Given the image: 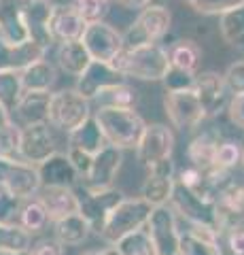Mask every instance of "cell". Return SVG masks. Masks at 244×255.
<instances>
[{"instance_id": "19", "label": "cell", "mask_w": 244, "mask_h": 255, "mask_svg": "<svg viewBox=\"0 0 244 255\" xmlns=\"http://www.w3.org/2000/svg\"><path fill=\"white\" fill-rule=\"evenodd\" d=\"M38 177H41V187H68L75 189L79 183V172L75 166L70 164L66 153H53L49 159H45L43 164L36 166Z\"/></svg>"}, {"instance_id": "18", "label": "cell", "mask_w": 244, "mask_h": 255, "mask_svg": "<svg viewBox=\"0 0 244 255\" xmlns=\"http://www.w3.org/2000/svg\"><path fill=\"white\" fill-rule=\"evenodd\" d=\"M53 4L49 0H28L26 9H23V23L28 30V41L36 43L47 51L53 45V36L49 30Z\"/></svg>"}, {"instance_id": "14", "label": "cell", "mask_w": 244, "mask_h": 255, "mask_svg": "<svg viewBox=\"0 0 244 255\" xmlns=\"http://www.w3.org/2000/svg\"><path fill=\"white\" fill-rule=\"evenodd\" d=\"M121 164H123V151L113 145H104L91 157V166L87 174L83 177V187L91 191L113 187L117 174L121 170Z\"/></svg>"}, {"instance_id": "45", "label": "cell", "mask_w": 244, "mask_h": 255, "mask_svg": "<svg viewBox=\"0 0 244 255\" xmlns=\"http://www.w3.org/2000/svg\"><path fill=\"white\" fill-rule=\"evenodd\" d=\"M30 255H64V247L56 238H47L30 247Z\"/></svg>"}, {"instance_id": "41", "label": "cell", "mask_w": 244, "mask_h": 255, "mask_svg": "<svg viewBox=\"0 0 244 255\" xmlns=\"http://www.w3.org/2000/svg\"><path fill=\"white\" fill-rule=\"evenodd\" d=\"M162 81H163V85H166V92L193 90L195 87V75L183 73V70H176V68H170Z\"/></svg>"}, {"instance_id": "27", "label": "cell", "mask_w": 244, "mask_h": 255, "mask_svg": "<svg viewBox=\"0 0 244 255\" xmlns=\"http://www.w3.org/2000/svg\"><path fill=\"white\" fill-rule=\"evenodd\" d=\"M104 145H106V140L102 136V130L98 122L93 119V115L83 126H79L77 130L68 132V149L83 151L87 155H96Z\"/></svg>"}, {"instance_id": "2", "label": "cell", "mask_w": 244, "mask_h": 255, "mask_svg": "<svg viewBox=\"0 0 244 255\" xmlns=\"http://www.w3.org/2000/svg\"><path fill=\"white\" fill-rule=\"evenodd\" d=\"M113 66L125 79H140V81H162L170 70L168 49L160 43L136 47V49H123L115 58Z\"/></svg>"}, {"instance_id": "17", "label": "cell", "mask_w": 244, "mask_h": 255, "mask_svg": "<svg viewBox=\"0 0 244 255\" xmlns=\"http://www.w3.org/2000/svg\"><path fill=\"white\" fill-rule=\"evenodd\" d=\"M195 96H198L200 105L204 109L206 117H217L223 111H227L230 105V92L225 87L223 75L215 70H206L202 75H195Z\"/></svg>"}, {"instance_id": "53", "label": "cell", "mask_w": 244, "mask_h": 255, "mask_svg": "<svg viewBox=\"0 0 244 255\" xmlns=\"http://www.w3.org/2000/svg\"><path fill=\"white\" fill-rule=\"evenodd\" d=\"M106 2H111V0H106Z\"/></svg>"}, {"instance_id": "36", "label": "cell", "mask_w": 244, "mask_h": 255, "mask_svg": "<svg viewBox=\"0 0 244 255\" xmlns=\"http://www.w3.org/2000/svg\"><path fill=\"white\" fill-rule=\"evenodd\" d=\"M23 94L19 73H0V105L6 111H13Z\"/></svg>"}, {"instance_id": "50", "label": "cell", "mask_w": 244, "mask_h": 255, "mask_svg": "<svg viewBox=\"0 0 244 255\" xmlns=\"http://www.w3.org/2000/svg\"><path fill=\"white\" fill-rule=\"evenodd\" d=\"M0 255H30V251H0Z\"/></svg>"}, {"instance_id": "10", "label": "cell", "mask_w": 244, "mask_h": 255, "mask_svg": "<svg viewBox=\"0 0 244 255\" xmlns=\"http://www.w3.org/2000/svg\"><path fill=\"white\" fill-rule=\"evenodd\" d=\"M83 47L87 49L89 58L93 62H104V64H113L115 58L123 51V36L121 32L113 28L106 21H98V23H89L83 32L81 38Z\"/></svg>"}, {"instance_id": "23", "label": "cell", "mask_w": 244, "mask_h": 255, "mask_svg": "<svg viewBox=\"0 0 244 255\" xmlns=\"http://www.w3.org/2000/svg\"><path fill=\"white\" fill-rule=\"evenodd\" d=\"M178 255H223L221 236L212 228L189 226V230L180 232Z\"/></svg>"}, {"instance_id": "7", "label": "cell", "mask_w": 244, "mask_h": 255, "mask_svg": "<svg viewBox=\"0 0 244 255\" xmlns=\"http://www.w3.org/2000/svg\"><path fill=\"white\" fill-rule=\"evenodd\" d=\"M77 198H79V215L87 221V226L93 234H100L108 219V215L123 200L125 194L115 187L98 189V191L81 187L77 191Z\"/></svg>"}, {"instance_id": "43", "label": "cell", "mask_w": 244, "mask_h": 255, "mask_svg": "<svg viewBox=\"0 0 244 255\" xmlns=\"http://www.w3.org/2000/svg\"><path fill=\"white\" fill-rule=\"evenodd\" d=\"M223 238H225V249L230 251V255H244V226L227 230Z\"/></svg>"}, {"instance_id": "5", "label": "cell", "mask_w": 244, "mask_h": 255, "mask_svg": "<svg viewBox=\"0 0 244 255\" xmlns=\"http://www.w3.org/2000/svg\"><path fill=\"white\" fill-rule=\"evenodd\" d=\"M0 191L15 200H28L41 191V177L36 166L17 157H0Z\"/></svg>"}, {"instance_id": "37", "label": "cell", "mask_w": 244, "mask_h": 255, "mask_svg": "<svg viewBox=\"0 0 244 255\" xmlns=\"http://www.w3.org/2000/svg\"><path fill=\"white\" fill-rule=\"evenodd\" d=\"M242 155H244L242 145H238L236 140H221L215 155V168L232 172L234 168L242 166Z\"/></svg>"}, {"instance_id": "26", "label": "cell", "mask_w": 244, "mask_h": 255, "mask_svg": "<svg viewBox=\"0 0 244 255\" xmlns=\"http://www.w3.org/2000/svg\"><path fill=\"white\" fill-rule=\"evenodd\" d=\"M217 132H202L195 138H191L187 147V159L191 168H198L202 172H208L215 168V155L219 147Z\"/></svg>"}, {"instance_id": "42", "label": "cell", "mask_w": 244, "mask_h": 255, "mask_svg": "<svg viewBox=\"0 0 244 255\" xmlns=\"http://www.w3.org/2000/svg\"><path fill=\"white\" fill-rule=\"evenodd\" d=\"M223 81H225L227 92H230L232 96L244 94V60L242 62H234L232 66L225 70Z\"/></svg>"}, {"instance_id": "1", "label": "cell", "mask_w": 244, "mask_h": 255, "mask_svg": "<svg viewBox=\"0 0 244 255\" xmlns=\"http://www.w3.org/2000/svg\"><path fill=\"white\" fill-rule=\"evenodd\" d=\"M93 119L98 122L106 145H113L121 151L123 149L136 151L147 128V122L134 109L98 107L93 111Z\"/></svg>"}, {"instance_id": "16", "label": "cell", "mask_w": 244, "mask_h": 255, "mask_svg": "<svg viewBox=\"0 0 244 255\" xmlns=\"http://www.w3.org/2000/svg\"><path fill=\"white\" fill-rule=\"evenodd\" d=\"M125 83V77L117 70L113 64H104V62H93L81 77H77V87L75 90L83 96L85 100H96L100 94H104L106 90H111L115 85Z\"/></svg>"}, {"instance_id": "35", "label": "cell", "mask_w": 244, "mask_h": 255, "mask_svg": "<svg viewBox=\"0 0 244 255\" xmlns=\"http://www.w3.org/2000/svg\"><path fill=\"white\" fill-rule=\"evenodd\" d=\"M119 255H157L155 253V247L151 243V238H149L147 230H138V232H134L130 236L121 238L117 245H113Z\"/></svg>"}, {"instance_id": "8", "label": "cell", "mask_w": 244, "mask_h": 255, "mask_svg": "<svg viewBox=\"0 0 244 255\" xmlns=\"http://www.w3.org/2000/svg\"><path fill=\"white\" fill-rule=\"evenodd\" d=\"M145 230L149 238H151L157 255H178V245H180L178 215L170 204L155 206Z\"/></svg>"}, {"instance_id": "11", "label": "cell", "mask_w": 244, "mask_h": 255, "mask_svg": "<svg viewBox=\"0 0 244 255\" xmlns=\"http://www.w3.org/2000/svg\"><path fill=\"white\" fill-rule=\"evenodd\" d=\"M53 153H58V145H56V136H53V130L49 124L23 126L19 130L17 159L38 166L45 159H49Z\"/></svg>"}, {"instance_id": "44", "label": "cell", "mask_w": 244, "mask_h": 255, "mask_svg": "<svg viewBox=\"0 0 244 255\" xmlns=\"http://www.w3.org/2000/svg\"><path fill=\"white\" fill-rule=\"evenodd\" d=\"M17 209H19V200L0 191V223H15Z\"/></svg>"}, {"instance_id": "25", "label": "cell", "mask_w": 244, "mask_h": 255, "mask_svg": "<svg viewBox=\"0 0 244 255\" xmlns=\"http://www.w3.org/2000/svg\"><path fill=\"white\" fill-rule=\"evenodd\" d=\"M51 92H23L15 107V115L23 126L49 124Z\"/></svg>"}, {"instance_id": "22", "label": "cell", "mask_w": 244, "mask_h": 255, "mask_svg": "<svg viewBox=\"0 0 244 255\" xmlns=\"http://www.w3.org/2000/svg\"><path fill=\"white\" fill-rule=\"evenodd\" d=\"M45 58V49L32 41L21 45H9L0 41V73H21L30 64Z\"/></svg>"}, {"instance_id": "31", "label": "cell", "mask_w": 244, "mask_h": 255, "mask_svg": "<svg viewBox=\"0 0 244 255\" xmlns=\"http://www.w3.org/2000/svg\"><path fill=\"white\" fill-rule=\"evenodd\" d=\"M200 60H202V49L191 38H180V41H176L168 49L170 68L183 70V73L195 75V70L200 66Z\"/></svg>"}, {"instance_id": "49", "label": "cell", "mask_w": 244, "mask_h": 255, "mask_svg": "<svg viewBox=\"0 0 244 255\" xmlns=\"http://www.w3.org/2000/svg\"><path fill=\"white\" fill-rule=\"evenodd\" d=\"M81 255H119V251H117L113 245H108V247H100V249H89V251H83Z\"/></svg>"}, {"instance_id": "39", "label": "cell", "mask_w": 244, "mask_h": 255, "mask_svg": "<svg viewBox=\"0 0 244 255\" xmlns=\"http://www.w3.org/2000/svg\"><path fill=\"white\" fill-rule=\"evenodd\" d=\"M108 4L111 2H106V0H73L70 6L85 21V26H89V23L104 21V17L108 15Z\"/></svg>"}, {"instance_id": "9", "label": "cell", "mask_w": 244, "mask_h": 255, "mask_svg": "<svg viewBox=\"0 0 244 255\" xmlns=\"http://www.w3.org/2000/svg\"><path fill=\"white\" fill-rule=\"evenodd\" d=\"M170 206L176 215H180L189 226L195 228H212L217 232V215H215V202H208L193 194L191 189L183 187L180 183H174V191L170 198ZM219 234V232H217Z\"/></svg>"}, {"instance_id": "38", "label": "cell", "mask_w": 244, "mask_h": 255, "mask_svg": "<svg viewBox=\"0 0 244 255\" xmlns=\"http://www.w3.org/2000/svg\"><path fill=\"white\" fill-rule=\"evenodd\" d=\"M96 100L100 102V107L134 109V105H136V92L128 83H121V85H115L111 90H106L104 94H100Z\"/></svg>"}, {"instance_id": "15", "label": "cell", "mask_w": 244, "mask_h": 255, "mask_svg": "<svg viewBox=\"0 0 244 255\" xmlns=\"http://www.w3.org/2000/svg\"><path fill=\"white\" fill-rule=\"evenodd\" d=\"M174 183H176V166L172 162V157L163 159V162L155 164L153 168H149L143 189H140V198L147 200L153 209L155 206H166L170 204Z\"/></svg>"}, {"instance_id": "48", "label": "cell", "mask_w": 244, "mask_h": 255, "mask_svg": "<svg viewBox=\"0 0 244 255\" xmlns=\"http://www.w3.org/2000/svg\"><path fill=\"white\" fill-rule=\"evenodd\" d=\"M117 2H119L121 6H125V9H147V6H151L153 4V0H117Z\"/></svg>"}, {"instance_id": "51", "label": "cell", "mask_w": 244, "mask_h": 255, "mask_svg": "<svg viewBox=\"0 0 244 255\" xmlns=\"http://www.w3.org/2000/svg\"><path fill=\"white\" fill-rule=\"evenodd\" d=\"M153 4H160V2H157V0H153Z\"/></svg>"}, {"instance_id": "13", "label": "cell", "mask_w": 244, "mask_h": 255, "mask_svg": "<svg viewBox=\"0 0 244 255\" xmlns=\"http://www.w3.org/2000/svg\"><path fill=\"white\" fill-rule=\"evenodd\" d=\"M172 151H174V132L163 124H151L145 128V134L136 147V159L149 170L163 159H170Z\"/></svg>"}, {"instance_id": "12", "label": "cell", "mask_w": 244, "mask_h": 255, "mask_svg": "<svg viewBox=\"0 0 244 255\" xmlns=\"http://www.w3.org/2000/svg\"><path fill=\"white\" fill-rule=\"evenodd\" d=\"M163 109H166L170 124L178 130H193L206 119V113H204L198 96H195V90L166 92Z\"/></svg>"}, {"instance_id": "28", "label": "cell", "mask_w": 244, "mask_h": 255, "mask_svg": "<svg viewBox=\"0 0 244 255\" xmlns=\"http://www.w3.org/2000/svg\"><path fill=\"white\" fill-rule=\"evenodd\" d=\"M91 230L81 215H70V217L53 221V238L62 247H79L89 238Z\"/></svg>"}, {"instance_id": "46", "label": "cell", "mask_w": 244, "mask_h": 255, "mask_svg": "<svg viewBox=\"0 0 244 255\" xmlns=\"http://www.w3.org/2000/svg\"><path fill=\"white\" fill-rule=\"evenodd\" d=\"M227 113H230L232 124H236L238 128H242V130H244V94L232 96L230 105H227Z\"/></svg>"}, {"instance_id": "20", "label": "cell", "mask_w": 244, "mask_h": 255, "mask_svg": "<svg viewBox=\"0 0 244 255\" xmlns=\"http://www.w3.org/2000/svg\"><path fill=\"white\" fill-rule=\"evenodd\" d=\"M28 0H0V41L21 45L28 41L23 9Z\"/></svg>"}, {"instance_id": "4", "label": "cell", "mask_w": 244, "mask_h": 255, "mask_svg": "<svg viewBox=\"0 0 244 255\" xmlns=\"http://www.w3.org/2000/svg\"><path fill=\"white\" fill-rule=\"evenodd\" d=\"M172 15L163 4H151L140 11L136 21L125 30L123 36V49H136V47L155 45L160 38H163L170 30Z\"/></svg>"}, {"instance_id": "6", "label": "cell", "mask_w": 244, "mask_h": 255, "mask_svg": "<svg viewBox=\"0 0 244 255\" xmlns=\"http://www.w3.org/2000/svg\"><path fill=\"white\" fill-rule=\"evenodd\" d=\"M89 100H85L77 90H60L51 94L49 126L60 128L62 132H73L91 117Z\"/></svg>"}, {"instance_id": "29", "label": "cell", "mask_w": 244, "mask_h": 255, "mask_svg": "<svg viewBox=\"0 0 244 255\" xmlns=\"http://www.w3.org/2000/svg\"><path fill=\"white\" fill-rule=\"evenodd\" d=\"M15 223L26 230V232L32 236V234H38L49 226V215H47L43 202L38 200V196L34 198H28V200H21L19 202V209H17V217H15Z\"/></svg>"}, {"instance_id": "32", "label": "cell", "mask_w": 244, "mask_h": 255, "mask_svg": "<svg viewBox=\"0 0 244 255\" xmlns=\"http://www.w3.org/2000/svg\"><path fill=\"white\" fill-rule=\"evenodd\" d=\"M58 66L64 70L66 75H73V77H81L85 73V68L91 64V58L87 49L83 47L81 41H75V43H62L58 47Z\"/></svg>"}, {"instance_id": "21", "label": "cell", "mask_w": 244, "mask_h": 255, "mask_svg": "<svg viewBox=\"0 0 244 255\" xmlns=\"http://www.w3.org/2000/svg\"><path fill=\"white\" fill-rule=\"evenodd\" d=\"M85 21L79 17L77 11L70 4H53L51 19H49V30L53 36V43H75L83 38L85 32Z\"/></svg>"}, {"instance_id": "52", "label": "cell", "mask_w": 244, "mask_h": 255, "mask_svg": "<svg viewBox=\"0 0 244 255\" xmlns=\"http://www.w3.org/2000/svg\"><path fill=\"white\" fill-rule=\"evenodd\" d=\"M242 166H244V155H242Z\"/></svg>"}, {"instance_id": "30", "label": "cell", "mask_w": 244, "mask_h": 255, "mask_svg": "<svg viewBox=\"0 0 244 255\" xmlns=\"http://www.w3.org/2000/svg\"><path fill=\"white\" fill-rule=\"evenodd\" d=\"M19 77H21L23 92H49L58 79L56 66L51 62H47L45 58L30 64L28 68H23Z\"/></svg>"}, {"instance_id": "47", "label": "cell", "mask_w": 244, "mask_h": 255, "mask_svg": "<svg viewBox=\"0 0 244 255\" xmlns=\"http://www.w3.org/2000/svg\"><path fill=\"white\" fill-rule=\"evenodd\" d=\"M68 159H70V164L75 166V170L79 172V177H85L89 170V166H91V157L93 155H87V153H83V151H77V149H68Z\"/></svg>"}, {"instance_id": "33", "label": "cell", "mask_w": 244, "mask_h": 255, "mask_svg": "<svg viewBox=\"0 0 244 255\" xmlns=\"http://www.w3.org/2000/svg\"><path fill=\"white\" fill-rule=\"evenodd\" d=\"M219 30H221L223 41L230 47H244V4L221 15Z\"/></svg>"}, {"instance_id": "24", "label": "cell", "mask_w": 244, "mask_h": 255, "mask_svg": "<svg viewBox=\"0 0 244 255\" xmlns=\"http://www.w3.org/2000/svg\"><path fill=\"white\" fill-rule=\"evenodd\" d=\"M38 200L43 202L51 223L79 213V198H77L75 189H68V187H41V191H38Z\"/></svg>"}, {"instance_id": "3", "label": "cell", "mask_w": 244, "mask_h": 255, "mask_svg": "<svg viewBox=\"0 0 244 255\" xmlns=\"http://www.w3.org/2000/svg\"><path fill=\"white\" fill-rule=\"evenodd\" d=\"M153 206L143 198H123L108 215V219L98 234L106 245H117L121 238L130 236L138 230L147 228V221L151 217Z\"/></svg>"}, {"instance_id": "40", "label": "cell", "mask_w": 244, "mask_h": 255, "mask_svg": "<svg viewBox=\"0 0 244 255\" xmlns=\"http://www.w3.org/2000/svg\"><path fill=\"white\" fill-rule=\"evenodd\" d=\"M195 13L200 15H225L244 4V0H185Z\"/></svg>"}, {"instance_id": "34", "label": "cell", "mask_w": 244, "mask_h": 255, "mask_svg": "<svg viewBox=\"0 0 244 255\" xmlns=\"http://www.w3.org/2000/svg\"><path fill=\"white\" fill-rule=\"evenodd\" d=\"M32 236L17 223H0V251H30Z\"/></svg>"}]
</instances>
